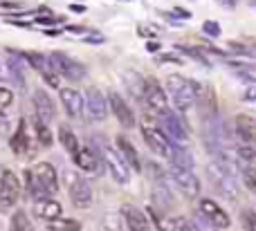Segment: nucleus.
<instances>
[{"label":"nucleus","mask_w":256,"mask_h":231,"mask_svg":"<svg viewBox=\"0 0 256 231\" xmlns=\"http://www.w3.org/2000/svg\"><path fill=\"white\" fill-rule=\"evenodd\" d=\"M202 135H204V146L214 155V160H218V157H236L234 135H232L230 126L222 119H218V117L204 119Z\"/></svg>","instance_id":"f257e3e1"},{"label":"nucleus","mask_w":256,"mask_h":231,"mask_svg":"<svg viewBox=\"0 0 256 231\" xmlns=\"http://www.w3.org/2000/svg\"><path fill=\"white\" fill-rule=\"evenodd\" d=\"M168 85V94H171V101L176 106L178 112H186L189 108L196 106V97H194V88H191V81H186L180 74H171L166 79Z\"/></svg>","instance_id":"f03ea898"},{"label":"nucleus","mask_w":256,"mask_h":231,"mask_svg":"<svg viewBox=\"0 0 256 231\" xmlns=\"http://www.w3.org/2000/svg\"><path fill=\"white\" fill-rule=\"evenodd\" d=\"M48 61H50L52 70L56 72L58 76H66V79H70V81H81L86 76V65H81L79 61L70 58L68 54H63V52L48 54Z\"/></svg>","instance_id":"7ed1b4c3"},{"label":"nucleus","mask_w":256,"mask_h":231,"mask_svg":"<svg viewBox=\"0 0 256 231\" xmlns=\"http://www.w3.org/2000/svg\"><path fill=\"white\" fill-rule=\"evenodd\" d=\"M142 135H144L146 146H148L155 155H162V157L171 155V142H168V137L148 119V117L142 119Z\"/></svg>","instance_id":"20e7f679"},{"label":"nucleus","mask_w":256,"mask_h":231,"mask_svg":"<svg viewBox=\"0 0 256 231\" xmlns=\"http://www.w3.org/2000/svg\"><path fill=\"white\" fill-rule=\"evenodd\" d=\"M18 198H20V180L14 171L4 169L0 175V211L14 209Z\"/></svg>","instance_id":"39448f33"},{"label":"nucleus","mask_w":256,"mask_h":231,"mask_svg":"<svg viewBox=\"0 0 256 231\" xmlns=\"http://www.w3.org/2000/svg\"><path fill=\"white\" fill-rule=\"evenodd\" d=\"M102 157H104V162H106L108 171H110L112 180H115L117 184H128L130 182V166L126 164V160L122 157L120 151H115V148L102 144Z\"/></svg>","instance_id":"423d86ee"},{"label":"nucleus","mask_w":256,"mask_h":231,"mask_svg":"<svg viewBox=\"0 0 256 231\" xmlns=\"http://www.w3.org/2000/svg\"><path fill=\"white\" fill-rule=\"evenodd\" d=\"M68 193L76 209H88L92 205V189L88 180L81 178L79 173H68Z\"/></svg>","instance_id":"0eeeda50"},{"label":"nucleus","mask_w":256,"mask_h":231,"mask_svg":"<svg viewBox=\"0 0 256 231\" xmlns=\"http://www.w3.org/2000/svg\"><path fill=\"white\" fill-rule=\"evenodd\" d=\"M207 173H209V180H212V184L216 187L218 193H222V196H227V198H236V175L227 173L218 162H212V164L207 166Z\"/></svg>","instance_id":"6e6552de"},{"label":"nucleus","mask_w":256,"mask_h":231,"mask_svg":"<svg viewBox=\"0 0 256 231\" xmlns=\"http://www.w3.org/2000/svg\"><path fill=\"white\" fill-rule=\"evenodd\" d=\"M144 103L155 112V115H160V117H162L164 112L168 110L166 92H164V88L155 79H146V85H144Z\"/></svg>","instance_id":"1a4fd4ad"},{"label":"nucleus","mask_w":256,"mask_h":231,"mask_svg":"<svg viewBox=\"0 0 256 231\" xmlns=\"http://www.w3.org/2000/svg\"><path fill=\"white\" fill-rule=\"evenodd\" d=\"M171 178H173V182L180 187V191L184 193V198H189V200L198 198V193H200V180L196 178L194 173H191V169H182V166L171 164Z\"/></svg>","instance_id":"9d476101"},{"label":"nucleus","mask_w":256,"mask_h":231,"mask_svg":"<svg viewBox=\"0 0 256 231\" xmlns=\"http://www.w3.org/2000/svg\"><path fill=\"white\" fill-rule=\"evenodd\" d=\"M84 103H86V110H88V115L92 117L94 121H104V119H106V115H108V97L99 88L90 85V88L86 90Z\"/></svg>","instance_id":"9b49d317"},{"label":"nucleus","mask_w":256,"mask_h":231,"mask_svg":"<svg viewBox=\"0 0 256 231\" xmlns=\"http://www.w3.org/2000/svg\"><path fill=\"white\" fill-rule=\"evenodd\" d=\"M191 88H194V97L196 103L200 106V112H202L204 119L209 117H216L218 115V103H216V94L209 85H202L198 81H191Z\"/></svg>","instance_id":"f8f14e48"},{"label":"nucleus","mask_w":256,"mask_h":231,"mask_svg":"<svg viewBox=\"0 0 256 231\" xmlns=\"http://www.w3.org/2000/svg\"><path fill=\"white\" fill-rule=\"evenodd\" d=\"M22 56L27 58V63H30L32 67H34L36 72H38L40 76L45 79V83L52 85V88H61V81H58V74L52 70V65H50L48 56H43V54L38 52H25Z\"/></svg>","instance_id":"ddd939ff"},{"label":"nucleus","mask_w":256,"mask_h":231,"mask_svg":"<svg viewBox=\"0 0 256 231\" xmlns=\"http://www.w3.org/2000/svg\"><path fill=\"white\" fill-rule=\"evenodd\" d=\"M198 211H200V214H202L204 218H207L216 229H227V227L232 225V218L227 216V211L220 209V205H218V202H214V200H209V198L200 200Z\"/></svg>","instance_id":"4468645a"},{"label":"nucleus","mask_w":256,"mask_h":231,"mask_svg":"<svg viewBox=\"0 0 256 231\" xmlns=\"http://www.w3.org/2000/svg\"><path fill=\"white\" fill-rule=\"evenodd\" d=\"M162 124H164V135H168V142L173 144H184L189 139V128L182 124V119L176 112L166 110L162 115Z\"/></svg>","instance_id":"2eb2a0df"},{"label":"nucleus","mask_w":256,"mask_h":231,"mask_svg":"<svg viewBox=\"0 0 256 231\" xmlns=\"http://www.w3.org/2000/svg\"><path fill=\"white\" fill-rule=\"evenodd\" d=\"M58 97H61V103H63V108H66L68 117H72V119H81V117H84L86 103H84V97H81L79 90L58 88Z\"/></svg>","instance_id":"dca6fc26"},{"label":"nucleus","mask_w":256,"mask_h":231,"mask_svg":"<svg viewBox=\"0 0 256 231\" xmlns=\"http://www.w3.org/2000/svg\"><path fill=\"white\" fill-rule=\"evenodd\" d=\"M108 106H110L115 119L120 121V126H124V128H132V126H135V115H132V108L128 106V103L117 92L108 94Z\"/></svg>","instance_id":"f3484780"},{"label":"nucleus","mask_w":256,"mask_h":231,"mask_svg":"<svg viewBox=\"0 0 256 231\" xmlns=\"http://www.w3.org/2000/svg\"><path fill=\"white\" fill-rule=\"evenodd\" d=\"M34 112L40 121H45V124H50V121L56 117V106H54L52 97H50L43 88L34 90Z\"/></svg>","instance_id":"a211bd4d"},{"label":"nucleus","mask_w":256,"mask_h":231,"mask_svg":"<svg viewBox=\"0 0 256 231\" xmlns=\"http://www.w3.org/2000/svg\"><path fill=\"white\" fill-rule=\"evenodd\" d=\"M32 171H34V175L38 178V182L45 187V191L50 193V198H52L54 193H58V175H56V169H54L50 162H38Z\"/></svg>","instance_id":"6ab92c4d"},{"label":"nucleus","mask_w":256,"mask_h":231,"mask_svg":"<svg viewBox=\"0 0 256 231\" xmlns=\"http://www.w3.org/2000/svg\"><path fill=\"white\" fill-rule=\"evenodd\" d=\"M30 146H32V137L27 135V119H20L16 133L9 137V148H12L16 155H27Z\"/></svg>","instance_id":"aec40b11"},{"label":"nucleus","mask_w":256,"mask_h":231,"mask_svg":"<svg viewBox=\"0 0 256 231\" xmlns=\"http://www.w3.org/2000/svg\"><path fill=\"white\" fill-rule=\"evenodd\" d=\"M236 135L243 144H256V119L250 115H238L236 117Z\"/></svg>","instance_id":"412c9836"},{"label":"nucleus","mask_w":256,"mask_h":231,"mask_svg":"<svg viewBox=\"0 0 256 231\" xmlns=\"http://www.w3.org/2000/svg\"><path fill=\"white\" fill-rule=\"evenodd\" d=\"M117 151L122 153V157L126 160V164L130 166L132 173H140L142 171V162H140V155H137L135 146H132L130 142H128V137H124V135H120L117 137Z\"/></svg>","instance_id":"4be33fe9"},{"label":"nucleus","mask_w":256,"mask_h":231,"mask_svg":"<svg viewBox=\"0 0 256 231\" xmlns=\"http://www.w3.org/2000/svg\"><path fill=\"white\" fill-rule=\"evenodd\" d=\"M72 157H74V164L79 166L81 171H86V173H94V171H97L99 173V155L92 151V148H88V146L79 148Z\"/></svg>","instance_id":"5701e85b"},{"label":"nucleus","mask_w":256,"mask_h":231,"mask_svg":"<svg viewBox=\"0 0 256 231\" xmlns=\"http://www.w3.org/2000/svg\"><path fill=\"white\" fill-rule=\"evenodd\" d=\"M34 211H36V216H38L40 220H56V218H61L63 216V207H61V202H56V200H52V198H45V200H38L36 202V207H34Z\"/></svg>","instance_id":"b1692460"},{"label":"nucleus","mask_w":256,"mask_h":231,"mask_svg":"<svg viewBox=\"0 0 256 231\" xmlns=\"http://www.w3.org/2000/svg\"><path fill=\"white\" fill-rule=\"evenodd\" d=\"M122 216H124V220H126L128 231H146L148 229V220H146V216L142 214L137 207L126 205L124 209H122Z\"/></svg>","instance_id":"393cba45"},{"label":"nucleus","mask_w":256,"mask_h":231,"mask_svg":"<svg viewBox=\"0 0 256 231\" xmlns=\"http://www.w3.org/2000/svg\"><path fill=\"white\" fill-rule=\"evenodd\" d=\"M122 79H124L128 92H130L135 99L144 101V85H146V79H142V74H137V72H132V70H126L124 74H122Z\"/></svg>","instance_id":"a878e982"},{"label":"nucleus","mask_w":256,"mask_h":231,"mask_svg":"<svg viewBox=\"0 0 256 231\" xmlns=\"http://www.w3.org/2000/svg\"><path fill=\"white\" fill-rule=\"evenodd\" d=\"M25 184H27V191H30V198L34 202L50 198V193L45 191V187L38 182V178L34 175V171H25Z\"/></svg>","instance_id":"bb28decb"},{"label":"nucleus","mask_w":256,"mask_h":231,"mask_svg":"<svg viewBox=\"0 0 256 231\" xmlns=\"http://www.w3.org/2000/svg\"><path fill=\"white\" fill-rule=\"evenodd\" d=\"M168 160H171V164L182 166V169H194V155L189 151H184L180 144L171 142V155H168Z\"/></svg>","instance_id":"cd10ccee"},{"label":"nucleus","mask_w":256,"mask_h":231,"mask_svg":"<svg viewBox=\"0 0 256 231\" xmlns=\"http://www.w3.org/2000/svg\"><path fill=\"white\" fill-rule=\"evenodd\" d=\"M148 214H150V220H153V225L160 231H178V220L164 216L162 211L158 209V207H148Z\"/></svg>","instance_id":"c85d7f7f"},{"label":"nucleus","mask_w":256,"mask_h":231,"mask_svg":"<svg viewBox=\"0 0 256 231\" xmlns=\"http://www.w3.org/2000/svg\"><path fill=\"white\" fill-rule=\"evenodd\" d=\"M9 231H34V225H32L25 209H16L12 214V218H9Z\"/></svg>","instance_id":"c756f323"},{"label":"nucleus","mask_w":256,"mask_h":231,"mask_svg":"<svg viewBox=\"0 0 256 231\" xmlns=\"http://www.w3.org/2000/svg\"><path fill=\"white\" fill-rule=\"evenodd\" d=\"M58 142L70 155H74L79 151V137L74 135V130H70L68 126H58Z\"/></svg>","instance_id":"7c9ffc66"},{"label":"nucleus","mask_w":256,"mask_h":231,"mask_svg":"<svg viewBox=\"0 0 256 231\" xmlns=\"http://www.w3.org/2000/svg\"><path fill=\"white\" fill-rule=\"evenodd\" d=\"M34 130H36V139H38L40 146H52V142H54L52 130H50L48 124H45V121H40L38 117H36V121H34Z\"/></svg>","instance_id":"2f4dec72"},{"label":"nucleus","mask_w":256,"mask_h":231,"mask_svg":"<svg viewBox=\"0 0 256 231\" xmlns=\"http://www.w3.org/2000/svg\"><path fill=\"white\" fill-rule=\"evenodd\" d=\"M50 231H81V223L70 218H56L50 220Z\"/></svg>","instance_id":"473e14b6"},{"label":"nucleus","mask_w":256,"mask_h":231,"mask_svg":"<svg viewBox=\"0 0 256 231\" xmlns=\"http://www.w3.org/2000/svg\"><path fill=\"white\" fill-rule=\"evenodd\" d=\"M240 223L245 231H256V211L254 209H243L240 211Z\"/></svg>","instance_id":"72a5a7b5"},{"label":"nucleus","mask_w":256,"mask_h":231,"mask_svg":"<svg viewBox=\"0 0 256 231\" xmlns=\"http://www.w3.org/2000/svg\"><path fill=\"white\" fill-rule=\"evenodd\" d=\"M236 157H238L240 162H248V164H252L256 162V151L252 144H245V146H240L238 151H236Z\"/></svg>","instance_id":"f704fd0d"},{"label":"nucleus","mask_w":256,"mask_h":231,"mask_svg":"<svg viewBox=\"0 0 256 231\" xmlns=\"http://www.w3.org/2000/svg\"><path fill=\"white\" fill-rule=\"evenodd\" d=\"M240 173H243V182H245V187H248L252 193H256V171L252 169V166H248V169H243Z\"/></svg>","instance_id":"c9c22d12"},{"label":"nucleus","mask_w":256,"mask_h":231,"mask_svg":"<svg viewBox=\"0 0 256 231\" xmlns=\"http://www.w3.org/2000/svg\"><path fill=\"white\" fill-rule=\"evenodd\" d=\"M202 31L207 36H212V38H216V36H220V25H218L216 20H204L202 22Z\"/></svg>","instance_id":"e433bc0d"},{"label":"nucleus","mask_w":256,"mask_h":231,"mask_svg":"<svg viewBox=\"0 0 256 231\" xmlns=\"http://www.w3.org/2000/svg\"><path fill=\"white\" fill-rule=\"evenodd\" d=\"M14 101V92L9 88H0V110H7Z\"/></svg>","instance_id":"4c0bfd02"},{"label":"nucleus","mask_w":256,"mask_h":231,"mask_svg":"<svg viewBox=\"0 0 256 231\" xmlns=\"http://www.w3.org/2000/svg\"><path fill=\"white\" fill-rule=\"evenodd\" d=\"M36 22H40V25H54V22H58V18L56 16H38Z\"/></svg>","instance_id":"58836bf2"},{"label":"nucleus","mask_w":256,"mask_h":231,"mask_svg":"<svg viewBox=\"0 0 256 231\" xmlns=\"http://www.w3.org/2000/svg\"><path fill=\"white\" fill-rule=\"evenodd\" d=\"M178 231H198L191 223H186V220H178Z\"/></svg>","instance_id":"ea45409f"},{"label":"nucleus","mask_w":256,"mask_h":231,"mask_svg":"<svg viewBox=\"0 0 256 231\" xmlns=\"http://www.w3.org/2000/svg\"><path fill=\"white\" fill-rule=\"evenodd\" d=\"M243 97H245V101H256V88H248Z\"/></svg>","instance_id":"a19ab883"},{"label":"nucleus","mask_w":256,"mask_h":231,"mask_svg":"<svg viewBox=\"0 0 256 231\" xmlns=\"http://www.w3.org/2000/svg\"><path fill=\"white\" fill-rule=\"evenodd\" d=\"M173 13H176V16H180V18H189L191 16V13L184 11V9H173Z\"/></svg>","instance_id":"79ce46f5"},{"label":"nucleus","mask_w":256,"mask_h":231,"mask_svg":"<svg viewBox=\"0 0 256 231\" xmlns=\"http://www.w3.org/2000/svg\"><path fill=\"white\" fill-rule=\"evenodd\" d=\"M0 130H7V117L2 115V110H0Z\"/></svg>","instance_id":"37998d69"},{"label":"nucleus","mask_w":256,"mask_h":231,"mask_svg":"<svg viewBox=\"0 0 256 231\" xmlns=\"http://www.w3.org/2000/svg\"><path fill=\"white\" fill-rule=\"evenodd\" d=\"M86 40H90V43H102L104 40V36H88Z\"/></svg>","instance_id":"c03bdc74"},{"label":"nucleus","mask_w":256,"mask_h":231,"mask_svg":"<svg viewBox=\"0 0 256 231\" xmlns=\"http://www.w3.org/2000/svg\"><path fill=\"white\" fill-rule=\"evenodd\" d=\"M218 2H222V4H225V7H234V4H236V0H218Z\"/></svg>","instance_id":"a18cd8bd"},{"label":"nucleus","mask_w":256,"mask_h":231,"mask_svg":"<svg viewBox=\"0 0 256 231\" xmlns=\"http://www.w3.org/2000/svg\"><path fill=\"white\" fill-rule=\"evenodd\" d=\"M158 47H160L158 43H148V47H146V49H148V52H158Z\"/></svg>","instance_id":"49530a36"},{"label":"nucleus","mask_w":256,"mask_h":231,"mask_svg":"<svg viewBox=\"0 0 256 231\" xmlns=\"http://www.w3.org/2000/svg\"><path fill=\"white\" fill-rule=\"evenodd\" d=\"M72 11H76V13H81V11H84V7H81V4H72Z\"/></svg>","instance_id":"de8ad7c7"},{"label":"nucleus","mask_w":256,"mask_h":231,"mask_svg":"<svg viewBox=\"0 0 256 231\" xmlns=\"http://www.w3.org/2000/svg\"><path fill=\"white\" fill-rule=\"evenodd\" d=\"M45 34L48 36H58V31L56 29H45Z\"/></svg>","instance_id":"09e8293b"},{"label":"nucleus","mask_w":256,"mask_h":231,"mask_svg":"<svg viewBox=\"0 0 256 231\" xmlns=\"http://www.w3.org/2000/svg\"><path fill=\"white\" fill-rule=\"evenodd\" d=\"M252 7H256V0H252Z\"/></svg>","instance_id":"8fccbe9b"}]
</instances>
